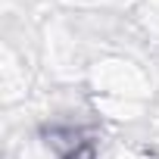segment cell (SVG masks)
<instances>
[{
  "mask_svg": "<svg viewBox=\"0 0 159 159\" xmlns=\"http://www.w3.org/2000/svg\"><path fill=\"white\" fill-rule=\"evenodd\" d=\"M62 159H97V147L91 143V140H72L69 143V150L62 153Z\"/></svg>",
  "mask_w": 159,
  "mask_h": 159,
  "instance_id": "1",
  "label": "cell"
}]
</instances>
